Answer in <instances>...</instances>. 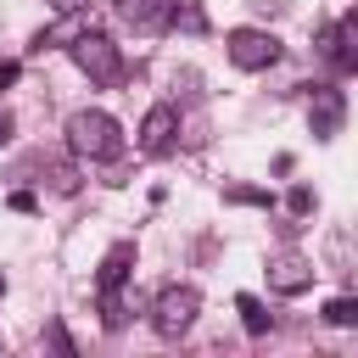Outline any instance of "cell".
I'll return each instance as SVG.
<instances>
[{
  "label": "cell",
  "mask_w": 358,
  "mask_h": 358,
  "mask_svg": "<svg viewBox=\"0 0 358 358\" xmlns=\"http://www.w3.org/2000/svg\"><path fill=\"white\" fill-rule=\"evenodd\" d=\"M67 145H73V157H84V162H112V157L123 151V129H117L112 112L84 106V112L67 117Z\"/></svg>",
  "instance_id": "1"
},
{
  "label": "cell",
  "mask_w": 358,
  "mask_h": 358,
  "mask_svg": "<svg viewBox=\"0 0 358 358\" xmlns=\"http://www.w3.org/2000/svg\"><path fill=\"white\" fill-rule=\"evenodd\" d=\"M196 313H201L196 285H162V291L151 296V330H157L162 341H179V336L196 324Z\"/></svg>",
  "instance_id": "2"
},
{
  "label": "cell",
  "mask_w": 358,
  "mask_h": 358,
  "mask_svg": "<svg viewBox=\"0 0 358 358\" xmlns=\"http://www.w3.org/2000/svg\"><path fill=\"white\" fill-rule=\"evenodd\" d=\"M73 62H78V73H90V84H117V73H123V56H117V45L106 39V34H78L73 45Z\"/></svg>",
  "instance_id": "3"
},
{
  "label": "cell",
  "mask_w": 358,
  "mask_h": 358,
  "mask_svg": "<svg viewBox=\"0 0 358 358\" xmlns=\"http://www.w3.org/2000/svg\"><path fill=\"white\" fill-rule=\"evenodd\" d=\"M224 50H229V62L246 67V73H263V67L280 62V39L263 34V28H235V34L224 39Z\"/></svg>",
  "instance_id": "4"
},
{
  "label": "cell",
  "mask_w": 358,
  "mask_h": 358,
  "mask_svg": "<svg viewBox=\"0 0 358 358\" xmlns=\"http://www.w3.org/2000/svg\"><path fill=\"white\" fill-rule=\"evenodd\" d=\"M313 285V263L302 257V252H280V257H268V291H280V296H302Z\"/></svg>",
  "instance_id": "5"
},
{
  "label": "cell",
  "mask_w": 358,
  "mask_h": 358,
  "mask_svg": "<svg viewBox=\"0 0 358 358\" xmlns=\"http://www.w3.org/2000/svg\"><path fill=\"white\" fill-rule=\"evenodd\" d=\"M324 56L336 62V67H347V73H358V11H341L336 17V28H324Z\"/></svg>",
  "instance_id": "6"
},
{
  "label": "cell",
  "mask_w": 358,
  "mask_h": 358,
  "mask_svg": "<svg viewBox=\"0 0 358 358\" xmlns=\"http://www.w3.org/2000/svg\"><path fill=\"white\" fill-rule=\"evenodd\" d=\"M129 268H134V241L106 246V257H101V268H95V291H101V296H123Z\"/></svg>",
  "instance_id": "7"
},
{
  "label": "cell",
  "mask_w": 358,
  "mask_h": 358,
  "mask_svg": "<svg viewBox=\"0 0 358 358\" xmlns=\"http://www.w3.org/2000/svg\"><path fill=\"white\" fill-rule=\"evenodd\" d=\"M173 134H179V112H173V106H151L145 123H140V151H145V157H162V151L173 145Z\"/></svg>",
  "instance_id": "8"
},
{
  "label": "cell",
  "mask_w": 358,
  "mask_h": 358,
  "mask_svg": "<svg viewBox=\"0 0 358 358\" xmlns=\"http://www.w3.org/2000/svg\"><path fill=\"white\" fill-rule=\"evenodd\" d=\"M308 117H313V134L319 140H330L336 129H341V117H347V101H341V90H313V106H308Z\"/></svg>",
  "instance_id": "9"
},
{
  "label": "cell",
  "mask_w": 358,
  "mask_h": 358,
  "mask_svg": "<svg viewBox=\"0 0 358 358\" xmlns=\"http://www.w3.org/2000/svg\"><path fill=\"white\" fill-rule=\"evenodd\" d=\"M168 11H173V0H117V17H123L129 28H140V34L168 28Z\"/></svg>",
  "instance_id": "10"
},
{
  "label": "cell",
  "mask_w": 358,
  "mask_h": 358,
  "mask_svg": "<svg viewBox=\"0 0 358 358\" xmlns=\"http://www.w3.org/2000/svg\"><path fill=\"white\" fill-rule=\"evenodd\" d=\"M235 308H241V324H246V336H268L274 313H263V302H257V296H235Z\"/></svg>",
  "instance_id": "11"
},
{
  "label": "cell",
  "mask_w": 358,
  "mask_h": 358,
  "mask_svg": "<svg viewBox=\"0 0 358 358\" xmlns=\"http://www.w3.org/2000/svg\"><path fill=\"white\" fill-rule=\"evenodd\" d=\"M84 28H78V11H67L56 28H45V34H34V50H50V45H62V39H78Z\"/></svg>",
  "instance_id": "12"
},
{
  "label": "cell",
  "mask_w": 358,
  "mask_h": 358,
  "mask_svg": "<svg viewBox=\"0 0 358 358\" xmlns=\"http://www.w3.org/2000/svg\"><path fill=\"white\" fill-rule=\"evenodd\" d=\"M324 324H336V330L358 324V296H330L324 302Z\"/></svg>",
  "instance_id": "13"
},
{
  "label": "cell",
  "mask_w": 358,
  "mask_h": 358,
  "mask_svg": "<svg viewBox=\"0 0 358 358\" xmlns=\"http://www.w3.org/2000/svg\"><path fill=\"white\" fill-rule=\"evenodd\" d=\"M168 22H173V28H185V34H201V22H207V17H201V6H196V0H173Z\"/></svg>",
  "instance_id": "14"
},
{
  "label": "cell",
  "mask_w": 358,
  "mask_h": 358,
  "mask_svg": "<svg viewBox=\"0 0 358 358\" xmlns=\"http://www.w3.org/2000/svg\"><path fill=\"white\" fill-rule=\"evenodd\" d=\"M224 196H229V201H246V207H268V196H263V190H252V185H229Z\"/></svg>",
  "instance_id": "15"
},
{
  "label": "cell",
  "mask_w": 358,
  "mask_h": 358,
  "mask_svg": "<svg viewBox=\"0 0 358 358\" xmlns=\"http://www.w3.org/2000/svg\"><path fill=\"white\" fill-rule=\"evenodd\" d=\"M50 190L73 196V190H78V173H73V168H50Z\"/></svg>",
  "instance_id": "16"
},
{
  "label": "cell",
  "mask_w": 358,
  "mask_h": 358,
  "mask_svg": "<svg viewBox=\"0 0 358 358\" xmlns=\"http://www.w3.org/2000/svg\"><path fill=\"white\" fill-rule=\"evenodd\" d=\"M285 207H291L296 218H302V213H313V190H308V185H296V190L285 196Z\"/></svg>",
  "instance_id": "17"
},
{
  "label": "cell",
  "mask_w": 358,
  "mask_h": 358,
  "mask_svg": "<svg viewBox=\"0 0 358 358\" xmlns=\"http://www.w3.org/2000/svg\"><path fill=\"white\" fill-rule=\"evenodd\" d=\"M6 207H11V213H34V207H39V196H34V190H11V196H6Z\"/></svg>",
  "instance_id": "18"
},
{
  "label": "cell",
  "mask_w": 358,
  "mask_h": 358,
  "mask_svg": "<svg viewBox=\"0 0 358 358\" xmlns=\"http://www.w3.org/2000/svg\"><path fill=\"white\" fill-rule=\"evenodd\" d=\"M45 6H50V11H56V17H67V11H84V6H90V0H45Z\"/></svg>",
  "instance_id": "19"
},
{
  "label": "cell",
  "mask_w": 358,
  "mask_h": 358,
  "mask_svg": "<svg viewBox=\"0 0 358 358\" xmlns=\"http://www.w3.org/2000/svg\"><path fill=\"white\" fill-rule=\"evenodd\" d=\"M17 73H22L17 62H0V90H11V84H17Z\"/></svg>",
  "instance_id": "20"
},
{
  "label": "cell",
  "mask_w": 358,
  "mask_h": 358,
  "mask_svg": "<svg viewBox=\"0 0 358 358\" xmlns=\"http://www.w3.org/2000/svg\"><path fill=\"white\" fill-rule=\"evenodd\" d=\"M6 140H11V117L0 112V145H6Z\"/></svg>",
  "instance_id": "21"
},
{
  "label": "cell",
  "mask_w": 358,
  "mask_h": 358,
  "mask_svg": "<svg viewBox=\"0 0 358 358\" xmlns=\"http://www.w3.org/2000/svg\"><path fill=\"white\" fill-rule=\"evenodd\" d=\"M0 296H6V274H0Z\"/></svg>",
  "instance_id": "22"
}]
</instances>
